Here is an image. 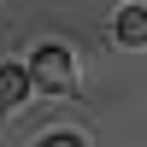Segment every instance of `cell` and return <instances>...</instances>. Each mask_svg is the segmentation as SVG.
Instances as JSON below:
<instances>
[{"instance_id":"obj_3","label":"cell","mask_w":147,"mask_h":147,"mask_svg":"<svg viewBox=\"0 0 147 147\" xmlns=\"http://www.w3.org/2000/svg\"><path fill=\"white\" fill-rule=\"evenodd\" d=\"M24 94H30V71H18V65H0V106H18Z\"/></svg>"},{"instance_id":"obj_1","label":"cell","mask_w":147,"mask_h":147,"mask_svg":"<svg viewBox=\"0 0 147 147\" xmlns=\"http://www.w3.org/2000/svg\"><path fill=\"white\" fill-rule=\"evenodd\" d=\"M30 82H35V88H47V94H71V88H77V77H71V53H65L59 41L35 47V59H30Z\"/></svg>"},{"instance_id":"obj_4","label":"cell","mask_w":147,"mask_h":147,"mask_svg":"<svg viewBox=\"0 0 147 147\" xmlns=\"http://www.w3.org/2000/svg\"><path fill=\"white\" fill-rule=\"evenodd\" d=\"M41 147H82V136H71V129H59V136H41Z\"/></svg>"},{"instance_id":"obj_2","label":"cell","mask_w":147,"mask_h":147,"mask_svg":"<svg viewBox=\"0 0 147 147\" xmlns=\"http://www.w3.org/2000/svg\"><path fill=\"white\" fill-rule=\"evenodd\" d=\"M118 41H129V47L147 41V6H124L118 12Z\"/></svg>"}]
</instances>
